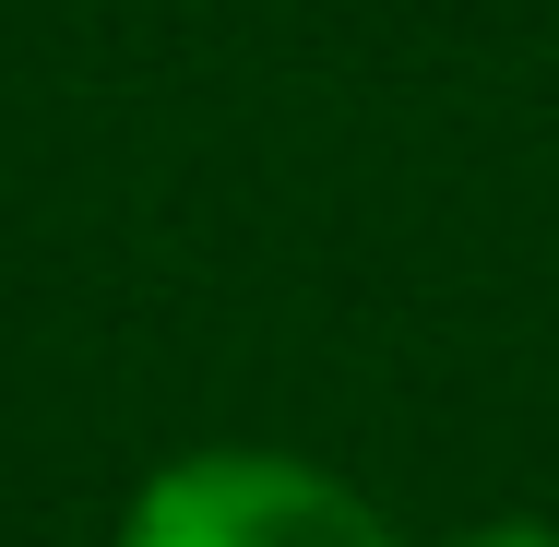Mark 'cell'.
I'll use <instances>...</instances> for the list:
<instances>
[{"mask_svg": "<svg viewBox=\"0 0 559 547\" xmlns=\"http://www.w3.org/2000/svg\"><path fill=\"white\" fill-rule=\"evenodd\" d=\"M119 547H405V536L298 452H179L143 476Z\"/></svg>", "mask_w": 559, "mask_h": 547, "instance_id": "obj_1", "label": "cell"}, {"mask_svg": "<svg viewBox=\"0 0 559 547\" xmlns=\"http://www.w3.org/2000/svg\"><path fill=\"white\" fill-rule=\"evenodd\" d=\"M452 547H559L548 524H476V536H452Z\"/></svg>", "mask_w": 559, "mask_h": 547, "instance_id": "obj_2", "label": "cell"}]
</instances>
